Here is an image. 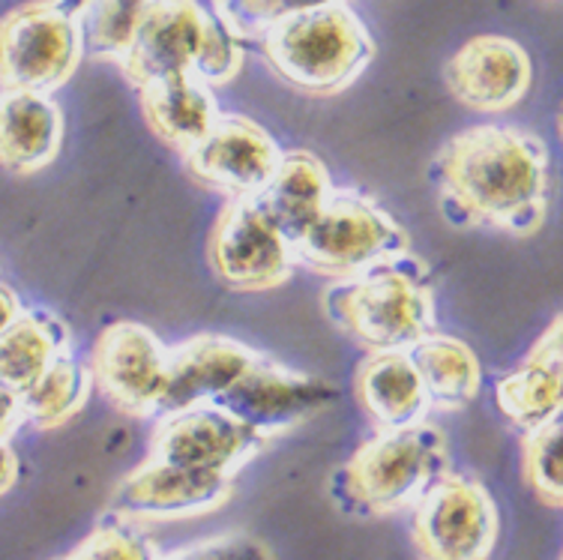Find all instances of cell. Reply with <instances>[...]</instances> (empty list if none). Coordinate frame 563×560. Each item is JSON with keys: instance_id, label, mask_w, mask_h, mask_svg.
Instances as JSON below:
<instances>
[{"instance_id": "1", "label": "cell", "mask_w": 563, "mask_h": 560, "mask_svg": "<svg viewBox=\"0 0 563 560\" xmlns=\"http://www.w3.org/2000/svg\"><path fill=\"white\" fill-rule=\"evenodd\" d=\"M441 213L455 228L533 238L549 216V151L516 127H471L432 162Z\"/></svg>"}, {"instance_id": "2", "label": "cell", "mask_w": 563, "mask_h": 560, "mask_svg": "<svg viewBox=\"0 0 563 560\" xmlns=\"http://www.w3.org/2000/svg\"><path fill=\"white\" fill-rule=\"evenodd\" d=\"M118 66L135 90L165 76L217 87L238 78L243 45L210 0H151Z\"/></svg>"}, {"instance_id": "3", "label": "cell", "mask_w": 563, "mask_h": 560, "mask_svg": "<svg viewBox=\"0 0 563 560\" xmlns=\"http://www.w3.org/2000/svg\"><path fill=\"white\" fill-rule=\"evenodd\" d=\"M450 471V441L429 422L378 431L330 476V501L354 518H384L413 507Z\"/></svg>"}, {"instance_id": "4", "label": "cell", "mask_w": 563, "mask_h": 560, "mask_svg": "<svg viewBox=\"0 0 563 560\" xmlns=\"http://www.w3.org/2000/svg\"><path fill=\"white\" fill-rule=\"evenodd\" d=\"M321 306L342 333L372 354L408 351L438 330L429 267L413 252L366 276L327 285Z\"/></svg>"}, {"instance_id": "5", "label": "cell", "mask_w": 563, "mask_h": 560, "mask_svg": "<svg viewBox=\"0 0 563 560\" xmlns=\"http://www.w3.org/2000/svg\"><path fill=\"white\" fill-rule=\"evenodd\" d=\"M255 43L273 73L309 97H336L375 61V40L347 3L285 15Z\"/></svg>"}, {"instance_id": "6", "label": "cell", "mask_w": 563, "mask_h": 560, "mask_svg": "<svg viewBox=\"0 0 563 560\" xmlns=\"http://www.w3.org/2000/svg\"><path fill=\"white\" fill-rule=\"evenodd\" d=\"M81 61V0H27L0 15V90L52 97Z\"/></svg>"}, {"instance_id": "7", "label": "cell", "mask_w": 563, "mask_h": 560, "mask_svg": "<svg viewBox=\"0 0 563 560\" xmlns=\"http://www.w3.org/2000/svg\"><path fill=\"white\" fill-rule=\"evenodd\" d=\"M411 252L405 228L372 198L333 189L321 219L309 228L294 261L327 279H357Z\"/></svg>"}, {"instance_id": "8", "label": "cell", "mask_w": 563, "mask_h": 560, "mask_svg": "<svg viewBox=\"0 0 563 560\" xmlns=\"http://www.w3.org/2000/svg\"><path fill=\"white\" fill-rule=\"evenodd\" d=\"M420 560H488L498 546L500 513L479 480L446 471L413 504Z\"/></svg>"}, {"instance_id": "9", "label": "cell", "mask_w": 563, "mask_h": 560, "mask_svg": "<svg viewBox=\"0 0 563 560\" xmlns=\"http://www.w3.org/2000/svg\"><path fill=\"white\" fill-rule=\"evenodd\" d=\"M336 396L339 389L327 384L324 377L294 372L271 356L258 354V360L210 405L225 410L228 417H234L271 443L318 417L336 402Z\"/></svg>"}, {"instance_id": "10", "label": "cell", "mask_w": 563, "mask_h": 560, "mask_svg": "<svg viewBox=\"0 0 563 560\" xmlns=\"http://www.w3.org/2000/svg\"><path fill=\"white\" fill-rule=\"evenodd\" d=\"M207 264L231 292H271L291 279L294 249L255 198L228 201L207 238Z\"/></svg>"}, {"instance_id": "11", "label": "cell", "mask_w": 563, "mask_h": 560, "mask_svg": "<svg viewBox=\"0 0 563 560\" xmlns=\"http://www.w3.org/2000/svg\"><path fill=\"white\" fill-rule=\"evenodd\" d=\"M282 147L271 132L243 114H219L205 139L184 153V172L228 201L258 198L279 168Z\"/></svg>"}, {"instance_id": "12", "label": "cell", "mask_w": 563, "mask_h": 560, "mask_svg": "<svg viewBox=\"0 0 563 560\" xmlns=\"http://www.w3.org/2000/svg\"><path fill=\"white\" fill-rule=\"evenodd\" d=\"M87 369L120 414L147 420L168 387V345L144 323L114 321L99 333Z\"/></svg>"}, {"instance_id": "13", "label": "cell", "mask_w": 563, "mask_h": 560, "mask_svg": "<svg viewBox=\"0 0 563 560\" xmlns=\"http://www.w3.org/2000/svg\"><path fill=\"white\" fill-rule=\"evenodd\" d=\"M264 447L271 443L234 417H228L225 410L213 405H196L159 417V426L151 435L147 459L186 471L234 476Z\"/></svg>"}, {"instance_id": "14", "label": "cell", "mask_w": 563, "mask_h": 560, "mask_svg": "<svg viewBox=\"0 0 563 560\" xmlns=\"http://www.w3.org/2000/svg\"><path fill=\"white\" fill-rule=\"evenodd\" d=\"M234 495V476L186 471L174 464L144 459L132 474L114 485L109 497V516L123 521H180L207 516L225 507Z\"/></svg>"}, {"instance_id": "15", "label": "cell", "mask_w": 563, "mask_h": 560, "mask_svg": "<svg viewBox=\"0 0 563 560\" xmlns=\"http://www.w3.org/2000/svg\"><path fill=\"white\" fill-rule=\"evenodd\" d=\"M446 90L471 111L498 114L519 106L533 81L531 54L509 36L483 33L467 40L444 66Z\"/></svg>"}, {"instance_id": "16", "label": "cell", "mask_w": 563, "mask_h": 560, "mask_svg": "<svg viewBox=\"0 0 563 560\" xmlns=\"http://www.w3.org/2000/svg\"><path fill=\"white\" fill-rule=\"evenodd\" d=\"M255 360L258 351L228 336H192L184 345L168 348V387L156 417L210 405Z\"/></svg>"}, {"instance_id": "17", "label": "cell", "mask_w": 563, "mask_h": 560, "mask_svg": "<svg viewBox=\"0 0 563 560\" xmlns=\"http://www.w3.org/2000/svg\"><path fill=\"white\" fill-rule=\"evenodd\" d=\"M495 402L504 420L516 429L531 431L561 417L563 410V333L561 318L531 348L516 372L495 384Z\"/></svg>"}, {"instance_id": "18", "label": "cell", "mask_w": 563, "mask_h": 560, "mask_svg": "<svg viewBox=\"0 0 563 560\" xmlns=\"http://www.w3.org/2000/svg\"><path fill=\"white\" fill-rule=\"evenodd\" d=\"M64 147V111L55 99L0 90V165L15 177L48 168Z\"/></svg>"}, {"instance_id": "19", "label": "cell", "mask_w": 563, "mask_h": 560, "mask_svg": "<svg viewBox=\"0 0 563 560\" xmlns=\"http://www.w3.org/2000/svg\"><path fill=\"white\" fill-rule=\"evenodd\" d=\"M333 189V177L314 153L288 151L282 153L279 168L255 201L294 249L321 219Z\"/></svg>"}, {"instance_id": "20", "label": "cell", "mask_w": 563, "mask_h": 560, "mask_svg": "<svg viewBox=\"0 0 563 560\" xmlns=\"http://www.w3.org/2000/svg\"><path fill=\"white\" fill-rule=\"evenodd\" d=\"M141 114L156 139L180 156L205 139L219 111L213 87L196 76H165L139 87Z\"/></svg>"}, {"instance_id": "21", "label": "cell", "mask_w": 563, "mask_h": 560, "mask_svg": "<svg viewBox=\"0 0 563 560\" xmlns=\"http://www.w3.org/2000/svg\"><path fill=\"white\" fill-rule=\"evenodd\" d=\"M354 393L378 431L411 429L432 410L405 351L368 354L354 377Z\"/></svg>"}, {"instance_id": "22", "label": "cell", "mask_w": 563, "mask_h": 560, "mask_svg": "<svg viewBox=\"0 0 563 560\" xmlns=\"http://www.w3.org/2000/svg\"><path fill=\"white\" fill-rule=\"evenodd\" d=\"M413 372L420 377L426 399L432 408L459 410L467 408L483 387V366L467 342L455 336L429 333L413 342L408 351Z\"/></svg>"}, {"instance_id": "23", "label": "cell", "mask_w": 563, "mask_h": 560, "mask_svg": "<svg viewBox=\"0 0 563 560\" xmlns=\"http://www.w3.org/2000/svg\"><path fill=\"white\" fill-rule=\"evenodd\" d=\"M69 351V327L45 309H22L0 333V384L22 396Z\"/></svg>"}, {"instance_id": "24", "label": "cell", "mask_w": 563, "mask_h": 560, "mask_svg": "<svg viewBox=\"0 0 563 560\" xmlns=\"http://www.w3.org/2000/svg\"><path fill=\"white\" fill-rule=\"evenodd\" d=\"M93 389L90 369L66 351L27 393L19 396L22 420L33 429H57L87 408Z\"/></svg>"}, {"instance_id": "25", "label": "cell", "mask_w": 563, "mask_h": 560, "mask_svg": "<svg viewBox=\"0 0 563 560\" xmlns=\"http://www.w3.org/2000/svg\"><path fill=\"white\" fill-rule=\"evenodd\" d=\"M151 0H81V40L93 61L120 64Z\"/></svg>"}, {"instance_id": "26", "label": "cell", "mask_w": 563, "mask_h": 560, "mask_svg": "<svg viewBox=\"0 0 563 560\" xmlns=\"http://www.w3.org/2000/svg\"><path fill=\"white\" fill-rule=\"evenodd\" d=\"M563 420L545 422L540 429L525 431L521 438V471L525 483L531 485L533 495L540 497L545 507L563 504Z\"/></svg>"}, {"instance_id": "27", "label": "cell", "mask_w": 563, "mask_h": 560, "mask_svg": "<svg viewBox=\"0 0 563 560\" xmlns=\"http://www.w3.org/2000/svg\"><path fill=\"white\" fill-rule=\"evenodd\" d=\"M156 546L132 521L109 516L60 560H156Z\"/></svg>"}, {"instance_id": "28", "label": "cell", "mask_w": 563, "mask_h": 560, "mask_svg": "<svg viewBox=\"0 0 563 560\" xmlns=\"http://www.w3.org/2000/svg\"><path fill=\"white\" fill-rule=\"evenodd\" d=\"M210 3L238 40H246V36L255 40L264 28H271L273 22H279L285 15L336 7L345 0H210Z\"/></svg>"}, {"instance_id": "29", "label": "cell", "mask_w": 563, "mask_h": 560, "mask_svg": "<svg viewBox=\"0 0 563 560\" xmlns=\"http://www.w3.org/2000/svg\"><path fill=\"white\" fill-rule=\"evenodd\" d=\"M156 560H276L273 551L252 537L246 530H234V534H219V537L198 539L186 549L168 551V554H156Z\"/></svg>"}, {"instance_id": "30", "label": "cell", "mask_w": 563, "mask_h": 560, "mask_svg": "<svg viewBox=\"0 0 563 560\" xmlns=\"http://www.w3.org/2000/svg\"><path fill=\"white\" fill-rule=\"evenodd\" d=\"M22 405H19V396L0 384V438L12 441V435L22 429Z\"/></svg>"}, {"instance_id": "31", "label": "cell", "mask_w": 563, "mask_h": 560, "mask_svg": "<svg viewBox=\"0 0 563 560\" xmlns=\"http://www.w3.org/2000/svg\"><path fill=\"white\" fill-rule=\"evenodd\" d=\"M19 471H22V464H19L15 450H12V441L0 438V497L12 492V485L19 483Z\"/></svg>"}, {"instance_id": "32", "label": "cell", "mask_w": 563, "mask_h": 560, "mask_svg": "<svg viewBox=\"0 0 563 560\" xmlns=\"http://www.w3.org/2000/svg\"><path fill=\"white\" fill-rule=\"evenodd\" d=\"M22 309L24 306L22 300H19V294L12 292L10 285H3V282H0V333H3V330H7L19 315H22Z\"/></svg>"}]
</instances>
